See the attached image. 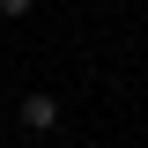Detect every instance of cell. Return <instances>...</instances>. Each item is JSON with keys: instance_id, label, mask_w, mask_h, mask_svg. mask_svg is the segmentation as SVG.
Segmentation results:
<instances>
[{"instance_id": "6da1fadb", "label": "cell", "mask_w": 148, "mask_h": 148, "mask_svg": "<svg viewBox=\"0 0 148 148\" xmlns=\"http://www.w3.org/2000/svg\"><path fill=\"white\" fill-rule=\"evenodd\" d=\"M22 126H30V133H52L59 126V96L52 89H30V96H22Z\"/></svg>"}, {"instance_id": "7a4b0ae2", "label": "cell", "mask_w": 148, "mask_h": 148, "mask_svg": "<svg viewBox=\"0 0 148 148\" xmlns=\"http://www.w3.org/2000/svg\"><path fill=\"white\" fill-rule=\"evenodd\" d=\"M30 8H37V0H0V15H8V22H22Z\"/></svg>"}]
</instances>
